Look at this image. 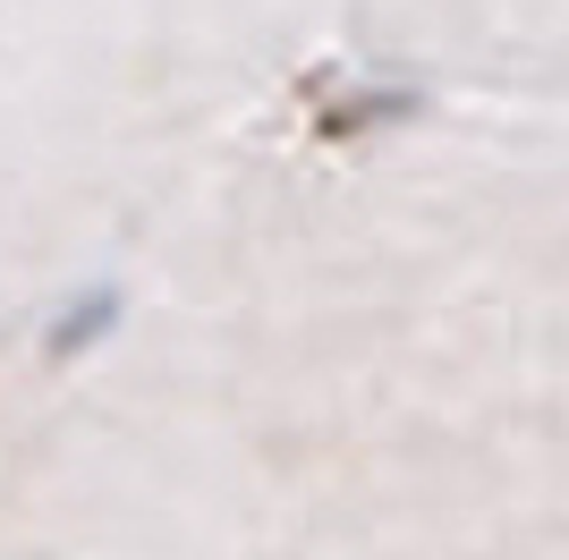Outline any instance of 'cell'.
Returning a JSON list of instances; mask_svg holds the SVG:
<instances>
[{"label": "cell", "mask_w": 569, "mask_h": 560, "mask_svg": "<svg viewBox=\"0 0 569 560\" xmlns=\"http://www.w3.org/2000/svg\"><path fill=\"white\" fill-rule=\"evenodd\" d=\"M417 111H426L417 86H366V93H349V102H323V111H315V137L349 144V137H375V128H400V119H417Z\"/></svg>", "instance_id": "obj_1"}, {"label": "cell", "mask_w": 569, "mask_h": 560, "mask_svg": "<svg viewBox=\"0 0 569 560\" xmlns=\"http://www.w3.org/2000/svg\"><path fill=\"white\" fill-rule=\"evenodd\" d=\"M119 331V289L102 280V289H86V298H69L60 314L43 323V366H77L86 349H102Z\"/></svg>", "instance_id": "obj_2"}]
</instances>
